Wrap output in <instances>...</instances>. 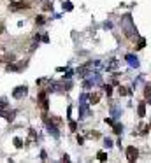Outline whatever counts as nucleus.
<instances>
[{"mask_svg":"<svg viewBox=\"0 0 151 163\" xmlns=\"http://www.w3.org/2000/svg\"><path fill=\"white\" fill-rule=\"evenodd\" d=\"M137 156H139L137 147H134V146L127 147V160H128V161H135V160H137Z\"/></svg>","mask_w":151,"mask_h":163,"instance_id":"f257e3e1","label":"nucleus"},{"mask_svg":"<svg viewBox=\"0 0 151 163\" xmlns=\"http://www.w3.org/2000/svg\"><path fill=\"white\" fill-rule=\"evenodd\" d=\"M149 125H148V123H144V121H141L139 123V126H137V133H139V135H148V133H149Z\"/></svg>","mask_w":151,"mask_h":163,"instance_id":"f03ea898","label":"nucleus"},{"mask_svg":"<svg viewBox=\"0 0 151 163\" xmlns=\"http://www.w3.org/2000/svg\"><path fill=\"white\" fill-rule=\"evenodd\" d=\"M27 91H28V88H27V86H18V88L14 90V93H12V97H14V98H21V97H25V95H27Z\"/></svg>","mask_w":151,"mask_h":163,"instance_id":"7ed1b4c3","label":"nucleus"},{"mask_svg":"<svg viewBox=\"0 0 151 163\" xmlns=\"http://www.w3.org/2000/svg\"><path fill=\"white\" fill-rule=\"evenodd\" d=\"M100 102V93L99 91H93V93H90V103H99Z\"/></svg>","mask_w":151,"mask_h":163,"instance_id":"20e7f679","label":"nucleus"},{"mask_svg":"<svg viewBox=\"0 0 151 163\" xmlns=\"http://www.w3.org/2000/svg\"><path fill=\"white\" fill-rule=\"evenodd\" d=\"M118 91H120L121 97H127V95H130V90H128V88H125V86H120V88H118Z\"/></svg>","mask_w":151,"mask_h":163,"instance_id":"39448f33","label":"nucleus"},{"mask_svg":"<svg viewBox=\"0 0 151 163\" xmlns=\"http://www.w3.org/2000/svg\"><path fill=\"white\" fill-rule=\"evenodd\" d=\"M97 158H99L100 161H105V160H107V153H104V151H99V153H97Z\"/></svg>","mask_w":151,"mask_h":163,"instance_id":"423d86ee","label":"nucleus"},{"mask_svg":"<svg viewBox=\"0 0 151 163\" xmlns=\"http://www.w3.org/2000/svg\"><path fill=\"white\" fill-rule=\"evenodd\" d=\"M137 112H139V116H141V118H144V114H146V107H144V103H139Z\"/></svg>","mask_w":151,"mask_h":163,"instance_id":"0eeeda50","label":"nucleus"},{"mask_svg":"<svg viewBox=\"0 0 151 163\" xmlns=\"http://www.w3.org/2000/svg\"><path fill=\"white\" fill-rule=\"evenodd\" d=\"M144 97H146V100H149V102H151V88H149V86H146V90H144Z\"/></svg>","mask_w":151,"mask_h":163,"instance_id":"6e6552de","label":"nucleus"},{"mask_svg":"<svg viewBox=\"0 0 151 163\" xmlns=\"http://www.w3.org/2000/svg\"><path fill=\"white\" fill-rule=\"evenodd\" d=\"M35 23H37V25H44V23H46L44 16H37V18H35Z\"/></svg>","mask_w":151,"mask_h":163,"instance_id":"1a4fd4ad","label":"nucleus"},{"mask_svg":"<svg viewBox=\"0 0 151 163\" xmlns=\"http://www.w3.org/2000/svg\"><path fill=\"white\" fill-rule=\"evenodd\" d=\"M104 91L107 93V97H109V95H111V93H112V88H111V86H109V84H105V86H104Z\"/></svg>","mask_w":151,"mask_h":163,"instance_id":"9d476101","label":"nucleus"},{"mask_svg":"<svg viewBox=\"0 0 151 163\" xmlns=\"http://www.w3.org/2000/svg\"><path fill=\"white\" fill-rule=\"evenodd\" d=\"M100 135H99V132H91L90 135H88V139H99Z\"/></svg>","mask_w":151,"mask_h":163,"instance_id":"9b49d317","label":"nucleus"},{"mask_svg":"<svg viewBox=\"0 0 151 163\" xmlns=\"http://www.w3.org/2000/svg\"><path fill=\"white\" fill-rule=\"evenodd\" d=\"M14 146H16V147H21V146H23L21 139H14Z\"/></svg>","mask_w":151,"mask_h":163,"instance_id":"f8f14e48","label":"nucleus"},{"mask_svg":"<svg viewBox=\"0 0 151 163\" xmlns=\"http://www.w3.org/2000/svg\"><path fill=\"white\" fill-rule=\"evenodd\" d=\"M42 9H44V11H51V4H49V2H46V4L42 5Z\"/></svg>","mask_w":151,"mask_h":163,"instance_id":"ddd939ff","label":"nucleus"},{"mask_svg":"<svg viewBox=\"0 0 151 163\" xmlns=\"http://www.w3.org/2000/svg\"><path fill=\"white\" fill-rule=\"evenodd\" d=\"M53 123H55V125H56V126H60V125H61L60 118H53Z\"/></svg>","mask_w":151,"mask_h":163,"instance_id":"4468645a","label":"nucleus"},{"mask_svg":"<svg viewBox=\"0 0 151 163\" xmlns=\"http://www.w3.org/2000/svg\"><path fill=\"white\" fill-rule=\"evenodd\" d=\"M121 132V125H114V133H120Z\"/></svg>","mask_w":151,"mask_h":163,"instance_id":"2eb2a0df","label":"nucleus"},{"mask_svg":"<svg viewBox=\"0 0 151 163\" xmlns=\"http://www.w3.org/2000/svg\"><path fill=\"white\" fill-rule=\"evenodd\" d=\"M76 128H77V125H76V123L72 121V123H71V130H72V132H74V130H76Z\"/></svg>","mask_w":151,"mask_h":163,"instance_id":"dca6fc26","label":"nucleus"},{"mask_svg":"<svg viewBox=\"0 0 151 163\" xmlns=\"http://www.w3.org/2000/svg\"><path fill=\"white\" fill-rule=\"evenodd\" d=\"M149 128H151V125H149Z\"/></svg>","mask_w":151,"mask_h":163,"instance_id":"f3484780","label":"nucleus"}]
</instances>
